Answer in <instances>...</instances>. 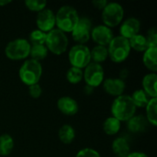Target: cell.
Returning <instances> with one entry per match:
<instances>
[{"label":"cell","instance_id":"cell-23","mask_svg":"<svg viewBox=\"0 0 157 157\" xmlns=\"http://www.w3.org/2000/svg\"><path fill=\"white\" fill-rule=\"evenodd\" d=\"M145 118L151 125H157V98H150L145 107Z\"/></svg>","mask_w":157,"mask_h":157},{"label":"cell","instance_id":"cell-12","mask_svg":"<svg viewBox=\"0 0 157 157\" xmlns=\"http://www.w3.org/2000/svg\"><path fill=\"white\" fill-rule=\"evenodd\" d=\"M90 38L97 43V45L107 47L114 38V35L111 29L105 25H98L92 29Z\"/></svg>","mask_w":157,"mask_h":157},{"label":"cell","instance_id":"cell-35","mask_svg":"<svg viewBox=\"0 0 157 157\" xmlns=\"http://www.w3.org/2000/svg\"><path fill=\"white\" fill-rule=\"evenodd\" d=\"M126 157H148V155L143 152H132L130 153Z\"/></svg>","mask_w":157,"mask_h":157},{"label":"cell","instance_id":"cell-26","mask_svg":"<svg viewBox=\"0 0 157 157\" xmlns=\"http://www.w3.org/2000/svg\"><path fill=\"white\" fill-rule=\"evenodd\" d=\"M48 49L45 46V44H35L30 46V52H29V57L30 59H33L35 61L40 62L41 60H44L48 55Z\"/></svg>","mask_w":157,"mask_h":157},{"label":"cell","instance_id":"cell-32","mask_svg":"<svg viewBox=\"0 0 157 157\" xmlns=\"http://www.w3.org/2000/svg\"><path fill=\"white\" fill-rule=\"evenodd\" d=\"M75 157H101L99 153L92 148H84L80 150Z\"/></svg>","mask_w":157,"mask_h":157},{"label":"cell","instance_id":"cell-10","mask_svg":"<svg viewBox=\"0 0 157 157\" xmlns=\"http://www.w3.org/2000/svg\"><path fill=\"white\" fill-rule=\"evenodd\" d=\"M93 29L92 21L87 17H80L77 25L71 32L73 40L77 44H86L90 40L91 30Z\"/></svg>","mask_w":157,"mask_h":157},{"label":"cell","instance_id":"cell-9","mask_svg":"<svg viewBox=\"0 0 157 157\" xmlns=\"http://www.w3.org/2000/svg\"><path fill=\"white\" fill-rule=\"evenodd\" d=\"M83 79L86 85L96 88L102 85L105 79L104 68L101 64L91 62L83 71Z\"/></svg>","mask_w":157,"mask_h":157},{"label":"cell","instance_id":"cell-28","mask_svg":"<svg viewBox=\"0 0 157 157\" xmlns=\"http://www.w3.org/2000/svg\"><path fill=\"white\" fill-rule=\"evenodd\" d=\"M66 80L72 85L79 84L83 80V70L71 66L66 72Z\"/></svg>","mask_w":157,"mask_h":157},{"label":"cell","instance_id":"cell-11","mask_svg":"<svg viewBox=\"0 0 157 157\" xmlns=\"http://www.w3.org/2000/svg\"><path fill=\"white\" fill-rule=\"evenodd\" d=\"M36 25L38 29L48 33L55 27V14L50 8H44L38 13L36 17Z\"/></svg>","mask_w":157,"mask_h":157},{"label":"cell","instance_id":"cell-38","mask_svg":"<svg viewBox=\"0 0 157 157\" xmlns=\"http://www.w3.org/2000/svg\"><path fill=\"white\" fill-rule=\"evenodd\" d=\"M10 3H11L10 0H0V6H5Z\"/></svg>","mask_w":157,"mask_h":157},{"label":"cell","instance_id":"cell-29","mask_svg":"<svg viewBox=\"0 0 157 157\" xmlns=\"http://www.w3.org/2000/svg\"><path fill=\"white\" fill-rule=\"evenodd\" d=\"M46 37H47V33L36 29L32 30L29 33V42L30 43V45L45 44Z\"/></svg>","mask_w":157,"mask_h":157},{"label":"cell","instance_id":"cell-33","mask_svg":"<svg viewBox=\"0 0 157 157\" xmlns=\"http://www.w3.org/2000/svg\"><path fill=\"white\" fill-rule=\"evenodd\" d=\"M42 94V88L39 84L29 86V95L32 98H39Z\"/></svg>","mask_w":157,"mask_h":157},{"label":"cell","instance_id":"cell-15","mask_svg":"<svg viewBox=\"0 0 157 157\" xmlns=\"http://www.w3.org/2000/svg\"><path fill=\"white\" fill-rule=\"evenodd\" d=\"M57 108L61 113L66 116H74L78 112L79 109L77 101L68 96L62 97L58 99Z\"/></svg>","mask_w":157,"mask_h":157},{"label":"cell","instance_id":"cell-5","mask_svg":"<svg viewBox=\"0 0 157 157\" xmlns=\"http://www.w3.org/2000/svg\"><path fill=\"white\" fill-rule=\"evenodd\" d=\"M69 45V40L67 35L58 29H53L47 33L45 46L48 52L55 55H61L64 53Z\"/></svg>","mask_w":157,"mask_h":157},{"label":"cell","instance_id":"cell-16","mask_svg":"<svg viewBox=\"0 0 157 157\" xmlns=\"http://www.w3.org/2000/svg\"><path fill=\"white\" fill-rule=\"evenodd\" d=\"M157 75L156 73L147 74L144 76L142 85L143 90L150 98H157Z\"/></svg>","mask_w":157,"mask_h":157},{"label":"cell","instance_id":"cell-4","mask_svg":"<svg viewBox=\"0 0 157 157\" xmlns=\"http://www.w3.org/2000/svg\"><path fill=\"white\" fill-rule=\"evenodd\" d=\"M107 48L109 59L116 63H121L125 62L130 56L132 51L129 40L120 35L114 37Z\"/></svg>","mask_w":157,"mask_h":157},{"label":"cell","instance_id":"cell-36","mask_svg":"<svg viewBox=\"0 0 157 157\" xmlns=\"http://www.w3.org/2000/svg\"><path fill=\"white\" fill-rule=\"evenodd\" d=\"M128 75H129V71L127 70V69H122L121 72H120V79H121V80H125L127 77H128Z\"/></svg>","mask_w":157,"mask_h":157},{"label":"cell","instance_id":"cell-17","mask_svg":"<svg viewBox=\"0 0 157 157\" xmlns=\"http://www.w3.org/2000/svg\"><path fill=\"white\" fill-rule=\"evenodd\" d=\"M148 121L144 115H134L127 121V129L132 133L144 132L147 128Z\"/></svg>","mask_w":157,"mask_h":157},{"label":"cell","instance_id":"cell-19","mask_svg":"<svg viewBox=\"0 0 157 157\" xmlns=\"http://www.w3.org/2000/svg\"><path fill=\"white\" fill-rule=\"evenodd\" d=\"M143 62L144 66L152 73L157 71V47H150L144 52Z\"/></svg>","mask_w":157,"mask_h":157},{"label":"cell","instance_id":"cell-8","mask_svg":"<svg viewBox=\"0 0 157 157\" xmlns=\"http://www.w3.org/2000/svg\"><path fill=\"white\" fill-rule=\"evenodd\" d=\"M68 59L73 67L83 70L91 63L90 49L84 44H75L70 49Z\"/></svg>","mask_w":157,"mask_h":157},{"label":"cell","instance_id":"cell-24","mask_svg":"<svg viewBox=\"0 0 157 157\" xmlns=\"http://www.w3.org/2000/svg\"><path fill=\"white\" fill-rule=\"evenodd\" d=\"M90 55L93 63L101 64V63L105 62L109 58L108 48L101 45H96L92 50H90Z\"/></svg>","mask_w":157,"mask_h":157},{"label":"cell","instance_id":"cell-27","mask_svg":"<svg viewBox=\"0 0 157 157\" xmlns=\"http://www.w3.org/2000/svg\"><path fill=\"white\" fill-rule=\"evenodd\" d=\"M132 100L136 108H145L150 98L146 95V93L143 89L135 90L131 96Z\"/></svg>","mask_w":157,"mask_h":157},{"label":"cell","instance_id":"cell-31","mask_svg":"<svg viewBox=\"0 0 157 157\" xmlns=\"http://www.w3.org/2000/svg\"><path fill=\"white\" fill-rule=\"evenodd\" d=\"M147 43H148V47H157V29L155 27L151 28L148 31L147 34L145 36Z\"/></svg>","mask_w":157,"mask_h":157},{"label":"cell","instance_id":"cell-37","mask_svg":"<svg viewBox=\"0 0 157 157\" xmlns=\"http://www.w3.org/2000/svg\"><path fill=\"white\" fill-rule=\"evenodd\" d=\"M94 89H95V88H93V87H91V86L86 85V86H85V88H84V93H85L86 95L89 96V95H91V94L94 92Z\"/></svg>","mask_w":157,"mask_h":157},{"label":"cell","instance_id":"cell-2","mask_svg":"<svg viewBox=\"0 0 157 157\" xmlns=\"http://www.w3.org/2000/svg\"><path fill=\"white\" fill-rule=\"evenodd\" d=\"M136 109L137 108L133 104L131 96L124 94L115 98L110 109L112 117H114L121 122H127L131 118L135 115Z\"/></svg>","mask_w":157,"mask_h":157},{"label":"cell","instance_id":"cell-7","mask_svg":"<svg viewBox=\"0 0 157 157\" xmlns=\"http://www.w3.org/2000/svg\"><path fill=\"white\" fill-rule=\"evenodd\" d=\"M124 9L123 6L116 2H109L107 6L102 9L101 18L103 25L108 28H115L119 26L123 19Z\"/></svg>","mask_w":157,"mask_h":157},{"label":"cell","instance_id":"cell-25","mask_svg":"<svg viewBox=\"0 0 157 157\" xmlns=\"http://www.w3.org/2000/svg\"><path fill=\"white\" fill-rule=\"evenodd\" d=\"M129 42H130L131 49H132L136 52H144L149 48L145 36L142 35L140 33L133 36L132 38H131L129 40Z\"/></svg>","mask_w":157,"mask_h":157},{"label":"cell","instance_id":"cell-30","mask_svg":"<svg viewBox=\"0 0 157 157\" xmlns=\"http://www.w3.org/2000/svg\"><path fill=\"white\" fill-rule=\"evenodd\" d=\"M25 6L29 10L39 13L44 8H46L47 2L44 0H26Z\"/></svg>","mask_w":157,"mask_h":157},{"label":"cell","instance_id":"cell-20","mask_svg":"<svg viewBox=\"0 0 157 157\" xmlns=\"http://www.w3.org/2000/svg\"><path fill=\"white\" fill-rule=\"evenodd\" d=\"M102 128H103L104 132L107 135L113 136V135H116L120 132L121 128V122L111 116L104 121Z\"/></svg>","mask_w":157,"mask_h":157},{"label":"cell","instance_id":"cell-1","mask_svg":"<svg viewBox=\"0 0 157 157\" xmlns=\"http://www.w3.org/2000/svg\"><path fill=\"white\" fill-rule=\"evenodd\" d=\"M80 17L77 10L69 5L61 6L55 14L56 29L66 33H71L78 23Z\"/></svg>","mask_w":157,"mask_h":157},{"label":"cell","instance_id":"cell-6","mask_svg":"<svg viewBox=\"0 0 157 157\" xmlns=\"http://www.w3.org/2000/svg\"><path fill=\"white\" fill-rule=\"evenodd\" d=\"M30 46V43L26 39H15L6 44L5 54L11 61H21L29 57Z\"/></svg>","mask_w":157,"mask_h":157},{"label":"cell","instance_id":"cell-18","mask_svg":"<svg viewBox=\"0 0 157 157\" xmlns=\"http://www.w3.org/2000/svg\"><path fill=\"white\" fill-rule=\"evenodd\" d=\"M112 151L118 157H126L131 153V146L124 137H118L112 142Z\"/></svg>","mask_w":157,"mask_h":157},{"label":"cell","instance_id":"cell-13","mask_svg":"<svg viewBox=\"0 0 157 157\" xmlns=\"http://www.w3.org/2000/svg\"><path fill=\"white\" fill-rule=\"evenodd\" d=\"M141 29V22L136 17H129L121 22L120 27V36L130 40L133 36L139 34Z\"/></svg>","mask_w":157,"mask_h":157},{"label":"cell","instance_id":"cell-14","mask_svg":"<svg viewBox=\"0 0 157 157\" xmlns=\"http://www.w3.org/2000/svg\"><path fill=\"white\" fill-rule=\"evenodd\" d=\"M103 89L104 91L112 97H120L123 95L125 88H126V84L125 81L120 79V78H107L104 79L103 83Z\"/></svg>","mask_w":157,"mask_h":157},{"label":"cell","instance_id":"cell-21","mask_svg":"<svg viewBox=\"0 0 157 157\" xmlns=\"http://www.w3.org/2000/svg\"><path fill=\"white\" fill-rule=\"evenodd\" d=\"M58 137H59V140L63 144H70L74 142V140L75 138V131L71 125L64 124L59 129Z\"/></svg>","mask_w":157,"mask_h":157},{"label":"cell","instance_id":"cell-22","mask_svg":"<svg viewBox=\"0 0 157 157\" xmlns=\"http://www.w3.org/2000/svg\"><path fill=\"white\" fill-rule=\"evenodd\" d=\"M14 139L11 135L4 133L0 135V155L7 156L14 149Z\"/></svg>","mask_w":157,"mask_h":157},{"label":"cell","instance_id":"cell-34","mask_svg":"<svg viewBox=\"0 0 157 157\" xmlns=\"http://www.w3.org/2000/svg\"><path fill=\"white\" fill-rule=\"evenodd\" d=\"M109 2L107 0H95L92 2V5L97 8V9H99V10H102L108 4Z\"/></svg>","mask_w":157,"mask_h":157},{"label":"cell","instance_id":"cell-3","mask_svg":"<svg viewBox=\"0 0 157 157\" xmlns=\"http://www.w3.org/2000/svg\"><path fill=\"white\" fill-rule=\"evenodd\" d=\"M42 72L43 70L40 62L33 59H28L20 66L18 70V76L24 85L30 86L32 85L39 84Z\"/></svg>","mask_w":157,"mask_h":157}]
</instances>
